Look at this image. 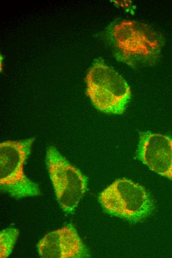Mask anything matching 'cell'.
Masks as SVG:
<instances>
[{
    "label": "cell",
    "mask_w": 172,
    "mask_h": 258,
    "mask_svg": "<svg viewBox=\"0 0 172 258\" xmlns=\"http://www.w3.org/2000/svg\"><path fill=\"white\" fill-rule=\"evenodd\" d=\"M106 35L117 59L133 66L155 64L164 43L162 35L151 26L133 20L111 23Z\"/></svg>",
    "instance_id": "6da1fadb"
},
{
    "label": "cell",
    "mask_w": 172,
    "mask_h": 258,
    "mask_svg": "<svg viewBox=\"0 0 172 258\" xmlns=\"http://www.w3.org/2000/svg\"><path fill=\"white\" fill-rule=\"evenodd\" d=\"M86 94L99 111L121 115L131 97L130 88L123 77L101 59L96 60L86 77Z\"/></svg>",
    "instance_id": "7a4b0ae2"
},
{
    "label": "cell",
    "mask_w": 172,
    "mask_h": 258,
    "mask_svg": "<svg viewBox=\"0 0 172 258\" xmlns=\"http://www.w3.org/2000/svg\"><path fill=\"white\" fill-rule=\"evenodd\" d=\"M34 138L3 141L0 144V188L15 198L41 194L38 185L25 175L24 165L31 153Z\"/></svg>",
    "instance_id": "3957f363"
},
{
    "label": "cell",
    "mask_w": 172,
    "mask_h": 258,
    "mask_svg": "<svg viewBox=\"0 0 172 258\" xmlns=\"http://www.w3.org/2000/svg\"><path fill=\"white\" fill-rule=\"evenodd\" d=\"M99 201L106 213L131 222L147 217L154 208L145 188L127 179L117 180L104 189Z\"/></svg>",
    "instance_id": "277c9868"
},
{
    "label": "cell",
    "mask_w": 172,
    "mask_h": 258,
    "mask_svg": "<svg viewBox=\"0 0 172 258\" xmlns=\"http://www.w3.org/2000/svg\"><path fill=\"white\" fill-rule=\"evenodd\" d=\"M45 162L61 208L72 213L87 190V178L53 146L47 149Z\"/></svg>",
    "instance_id": "5b68a950"
},
{
    "label": "cell",
    "mask_w": 172,
    "mask_h": 258,
    "mask_svg": "<svg viewBox=\"0 0 172 258\" xmlns=\"http://www.w3.org/2000/svg\"><path fill=\"white\" fill-rule=\"evenodd\" d=\"M137 157L151 170L172 179V137L150 131L140 133Z\"/></svg>",
    "instance_id": "8992f818"
},
{
    "label": "cell",
    "mask_w": 172,
    "mask_h": 258,
    "mask_svg": "<svg viewBox=\"0 0 172 258\" xmlns=\"http://www.w3.org/2000/svg\"><path fill=\"white\" fill-rule=\"evenodd\" d=\"M40 256L46 258H81L88 251L72 224L46 234L37 244Z\"/></svg>",
    "instance_id": "52a82bcc"
},
{
    "label": "cell",
    "mask_w": 172,
    "mask_h": 258,
    "mask_svg": "<svg viewBox=\"0 0 172 258\" xmlns=\"http://www.w3.org/2000/svg\"><path fill=\"white\" fill-rule=\"evenodd\" d=\"M19 235L14 228H7L0 232V258L8 257L11 253Z\"/></svg>",
    "instance_id": "ba28073f"
}]
</instances>
